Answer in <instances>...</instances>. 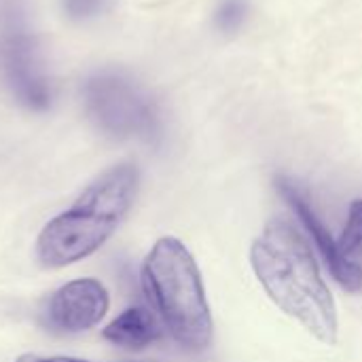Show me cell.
<instances>
[{
	"instance_id": "cell-1",
	"label": "cell",
	"mask_w": 362,
	"mask_h": 362,
	"mask_svg": "<svg viewBox=\"0 0 362 362\" xmlns=\"http://www.w3.org/2000/svg\"><path fill=\"white\" fill-rule=\"evenodd\" d=\"M250 265L269 299L325 346H335L339 320L308 240L286 218H272L250 246Z\"/></svg>"
},
{
	"instance_id": "cell-2",
	"label": "cell",
	"mask_w": 362,
	"mask_h": 362,
	"mask_svg": "<svg viewBox=\"0 0 362 362\" xmlns=\"http://www.w3.org/2000/svg\"><path fill=\"white\" fill-rule=\"evenodd\" d=\"M140 185L134 163H117L100 174L78 199L49 221L38 235L36 257L42 267L59 269L100 250L127 216Z\"/></svg>"
},
{
	"instance_id": "cell-3",
	"label": "cell",
	"mask_w": 362,
	"mask_h": 362,
	"mask_svg": "<svg viewBox=\"0 0 362 362\" xmlns=\"http://www.w3.org/2000/svg\"><path fill=\"white\" fill-rule=\"evenodd\" d=\"M142 286L170 335L189 352L212 341V316L199 267L176 238H161L142 265Z\"/></svg>"
},
{
	"instance_id": "cell-4",
	"label": "cell",
	"mask_w": 362,
	"mask_h": 362,
	"mask_svg": "<svg viewBox=\"0 0 362 362\" xmlns=\"http://www.w3.org/2000/svg\"><path fill=\"white\" fill-rule=\"evenodd\" d=\"M89 119L115 138H151L157 134L159 115L153 100L129 76L102 70L83 85Z\"/></svg>"
},
{
	"instance_id": "cell-5",
	"label": "cell",
	"mask_w": 362,
	"mask_h": 362,
	"mask_svg": "<svg viewBox=\"0 0 362 362\" xmlns=\"http://www.w3.org/2000/svg\"><path fill=\"white\" fill-rule=\"evenodd\" d=\"M108 293L98 280H74L49 297L42 308L40 322L51 333L74 335L100 325L108 312Z\"/></svg>"
},
{
	"instance_id": "cell-6",
	"label": "cell",
	"mask_w": 362,
	"mask_h": 362,
	"mask_svg": "<svg viewBox=\"0 0 362 362\" xmlns=\"http://www.w3.org/2000/svg\"><path fill=\"white\" fill-rule=\"evenodd\" d=\"M276 189L280 191V195L284 197V202L293 208V212L299 216V221L305 225L308 233L312 235L314 244L318 246L320 255L325 257V261H327L333 278L346 291H350V293L362 291V267L339 250L337 240H333V235L329 233V229L325 227V223L314 212V208H312L305 191L293 178H288V176H278L276 178Z\"/></svg>"
},
{
	"instance_id": "cell-7",
	"label": "cell",
	"mask_w": 362,
	"mask_h": 362,
	"mask_svg": "<svg viewBox=\"0 0 362 362\" xmlns=\"http://www.w3.org/2000/svg\"><path fill=\"white\" fill-rule=\"evenodd\" d=\"M4 74L13 98L28 110H47L51 85L40 68L36 49L28 36H15L4 51Z\"/></svg>"
},
{
	"instance_id": "cell-8",
	"label": "cell",
	"mask_w": 362,
	"mask_h": 362,
	"mask_svg": "<svg viewBox=\"0 0 362 362\" xmlns=\"http://www.w3.org/2000/svg\"><path fill=\"white\" fill-rule=\"evenodd\" d=\"M102 337L112 346L140 352L161 339V322L146 308H127L104 331Z\"/></svg>"
},
{
	"instance_id": "cell-9",
	"label": "cell",
	"mask_w": 362,
	"mask_h": 362,
	"mask_svg": "<svg viewBox=\"0 0 362 362\" xmlns=\"http://www.w3.org/2000/svg\"><path fill=\"white\" fill-rule=\"evenodd\" d=\"M337 244L346 257H352L358 250H362V199H354L350 204L348 223H346V229H344L341 238L337 240Z\"/></svg>"
},
{
	"instance_id": "cell-10",
	"label": "cell",
	"mask_w": 362,
	"mask_h": 362,
	"mask_svg": "<svg viewBox=\"0 0 362 362\" xmlns=\"http://www.w3.org/2000/svg\"><path fill=\"white\" fill-rule=\"evenodd\" d=\"M248 2L246 0H223L216 8L214 21L221 32H238L246 19Z\"/></svg>"
},
{
	"instance_id": "cell-11",
	"label": "cell",
	"mask_w": 362,
	"mask_h": 362,
	"mask_svg": "<svg viewBox=\"0 0 362 362\" xmlns=\"http://www.w3.org/2000/svg\"><path fill=\"white\" fill-rule=\"evenodd\" d=\"M104 4L106 0H62L64 13L74 21H83V19H91L100 15Z\"/></svg>"
},
{
	"instance_id": "cell-12",
	"label": "cell",
	"mask_w": 362,
	"mask_h": 362,
	"mask_svg": "<svg viewBox=\"0 0 362 362\" xmlns=\"http://www.w3.org/2000/svg\"><path fill=\"white\" fill-rule=\"evenodd\" d=\"M15 362H87L78 361V358H66V356H53V358H40V356H34V354H23L19 356Z\"/></svg>"
}]
</instances>
